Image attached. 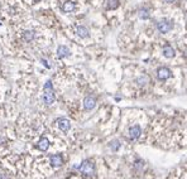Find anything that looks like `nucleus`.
Masks as SVG:
<instances>
[{
	"label": "nucleus",
	"mask_w": 187,
	"mask_h": 179,
	"mask_svg": "<svg viewBox=\"0 0 187 179\" xmlns=\"http://www.w3.org/2000/svg\"><path fill=\"white\" fill-rule=\"evenodd\" d=\"M173 27H175V24H173L172 20H170V19H161V20L157 23V29L162 34L171 32L173 29Z\"/></svg>",
	"instance_id": "1"
},
{
	"label": "nucleus",
	"mask_w": 187,
	"mask_h": 179,
	"mask_svg": "<svg viewBox=\"0 0 187 179\" xmlns=\"http://www.w3.org/2000/svg\"><path fill=\"white\" fill-rule=\"evenodd\" d=\"M80 172L86 175V177H90V175H94L95 173V164H94L91 160H85L80 167H79Z\"/></svg>",
	"instance_id": "2"
},
{
	"label": "nucleus",
	"mask_w": 187,
	"mask_h": 179,
	"mask_svg": "<svg viewBox=\"0 0 187 179\" xmlns=\"http://www.w3.org/2000/svg\"><path fill=\"white\" fill-rule=\"evenodd\" d=\"M42 100L46 105H52L56 100V95L53 92V88H44V93L42 96Z\"/></svg>",
	"instance_id": "3"
},
{
	"label": "nucleus",
	"mask_w": 187,
	"mask_h": 179,
	"mask_svg": "<svg viewBox=\"0 0 187 179\" xmlns=\"http://www.w3.org/2000/svg\"><path fill=\"white\" fill-rule=\"evenodd\" d=\"M172 76V72L170 68L167 67H159L157 69V78L159 79V81H166V79H168Z\"/></svg>",
	"instance_id": "4"
},
{
	"label": "nucleus",
	"mask_w": 187,
	"mask_h": 179,
	"mask_svg": "<svg viewBox=\"0 0 187 179\" xmlns=\"http://www.w3.org/2000/svg\"><path fill=\"white\" fill-rule=\"evenodd\" d=\"M49 163H51L52 167L58 168L63 164V158H62L61 154H53V155L49 156Z\"/></svg>",
	"instance_id": "5"
},
{
	"label": "nucleus",
	"mask_w": 187,
	"mask_h": 179,
	"mask_svg": "<svg viewBox=\"0 0 187 179\" xmlns=\"http://www.w3.org/2000/svg\"><path fill=\"white\" fill-rule=\"evenodd\" d=\"M57 125H58V129H60L61 131H63V132H67V131L71 129V123H70V120H67V119H65V117L58 119V120H57Z\"/></svg>",
	"instance_id": "6"
},
{
	"label": "nucleus",
	"mask_w": 187,
	"mask_h": 179,
	"mask_svg": "<svg viewBox=\"0 0 187 179\" xmlns=\"http://www.w3.org/2000/svg\"><path fill=\"white\" fill-rule=\"evenodd\" d=\"M95 106H96V98H95V97H94V96H87V97H85V100H84V107H85V110L90 111V110H92Z\"/></svg>",
	"instance_id": "7"
},
{
	"label": "nucleus",
	"mask_w": 187,
	"mask_h": 179,
	"mask_svg": "<svg viewBox=\"0 0 187 179\" xmlns=\"http://www.w3.org/2000/svg\"><path fill=\"white\" fill-rule=\"evenodd\" d=\"M140 132H142V129L139 125H133L129 128V136L132 140H137V139L140 136Z\"/></svg>",
	"instance_id": "8"
},
{
	"label": "nucleus",
	"mask_w": 187,
	"mask_h": 179,
	"mask_svg": "<svg viewBox=\"0 0 187 179\" xmlns=\"http://www.w3.org/2000/svg\"><path fill=\"white\" fill-rule=\"evenodd\" d=\"M37 148H38L41 151H47L48 148H49V140H48L46 136H42V137L39 139L38 144H37Z\"/></svg>",
	"instance_id": "9"
},
{
	"label": "nucleus",
	"mask_w": 187,
	"mask_h": 179,
	"mask_svg": "<svg viewBox=\"0 0 187 179\" xmlns=\"http://www.w3.org/2000/svg\"><path fill=\"white\" fill-rule=\"evenodd\" d=\"M70 54H71V52H70V49H68L66 46H60V47L57 48V57H58V58L63 59V58L68 57Z\"/></svg>",
	"instance_id": "10"
},
{
	"label": "nucleus",
	"mask_w": 187,
	"mask_h": 179,
	"mask_svg": "<svg viewBox=\"0 0 187 179\" xmlns=\"http://www.w3.org/2000/svg\"><path fill=\"white\" fill-rule=\"evenodd\" d=\"M22 38H23V41H25L28 43L33 42L34 39H35V32L34 30H25V32H23Z\"/></svg>",
	"instance_id": "11"
},
{
	"label": "nucleus",
	"mask_w": 187,
	"mask_h": 179,
	"mask_svg": "<svg viewBox=\"0 0 187 179\" xmlns=\"http://www.w3.org/2000/svg\"><path fill=\"white\" fill-rule=\"evenodd\" d=\"M75 9H76V4H75L73 2H65L63 5H62V11L63 13H72Z\"/></svg>",
	"instance_id": "12"
},
{
	"label": "nucleus",
	"mask_w": 187,
	"mask_h": 179,
	"mask_svg": "<svg viewBox=\"0 0 187 179\" xmlns=\"http://www.w3.org/2000/svg\"><path fill=\"white\" fill-rule=\"evenodd\" d=\"M163 56L166 58H173L176 56V52H175V49L170 44H167V46L163 47Z\"/></svg>",
	"instance_id": "13"
},
{
	"label": "nucleus",
	"mask_w": 187,
	"mask_h": 179,
	"mask_svg": "<svg viewBox=\"0 0 187 179\" xmlns=\"http://www.w3.org/2000/svg\"><path fill=\"white\" fill-rule=\"evenodd\" d=\"M76 34H77L80 38H87V37L90 35V32H89V29H87L86 27L79 25V27L76 28Z\"/></svg>",
	"instance_id": "14"
},
{
	"label": "nucleus",
	"mask_w": 187,
	"mask_h": 179,
	"mask_svg": "<svg viewBox=\"0 0 187 179\" xmlns=\"http://www.w3.org/2000/svg\"><path fill=\"white\" fill-rule=\"evenodd\" d=\"M119 0H106V9L107 10H114L119 8Z\"/></svg>",
	"instance_id": "15"
},
{
	"label": "nucleus",
	"mask_w": 187,
	"mask_h": 179,
	"mask_svg": "<svg viewBox=\"0 0 187 179\" xmlns=\"http://www.w3.org/2000/svg\"><path fill=\"white\" fill-rule=\"evenodd\" d=\"M138 16L140 19H143V20H147V19H149V16H151V14H149V10L147 8H142L138 11Z\"/></svg>",
	"instance_id": "16"
},
{
	"label": "nucleus",
	"mask_w": 187,
	"mask_h": 179,
	"mask_svg": "<svg viewBox=\"0 0 187 179\" xmlns=\"http://www.w3.org/2000/svg\"><path fill=\"white\" fill-rule=\"evenodd\" d=\"M137 82H138V85L143 86V85H145V83L149 82V77L148 76H140V77L137 78Z\"/></svg>",
	"instance_id": "17"
},
{
	"label": "nucleus",
	"mask_w": 187,
	"mask_h": 179,
	"mask_svg": "<svg viewBox=\"0 0 187 179\" xmlns=\"http://www.w3.org/2000/svg\"><path fill=\"white\" fill-rule=\"evenodd\" d=\"M109 146L111 148V150H118L119 148H120V143L118 141V140H114V141H111V143H109Z\"/></svg>",
	"instance_id": "18"
},
{
	"label": "nucleus",
	"mask_w": 187,
	"mask_h": 179,
	"mask_svg": "<svg viewBox=\"0 0 187 179\" xmlns=\"http://www.w3.org/2000/svg\"><path fill=\"white\" fill-rule=\"evenodd\" d=\"M166 3H170V4H172V3H175V2H177V0H164Z\"/></svg>",
	"instance_id": "19"
}]
</instances>
